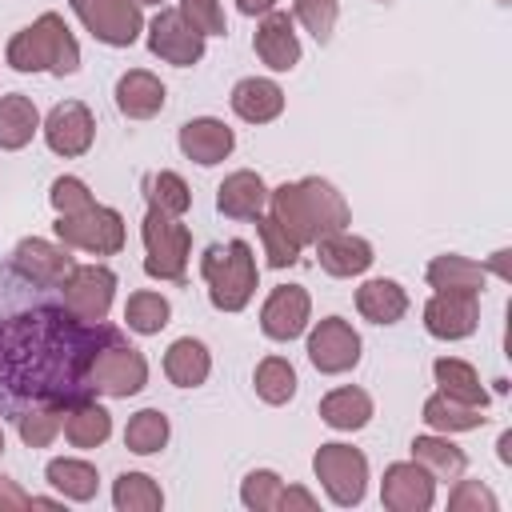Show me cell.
<instances>
[{
	"label": "cell",
	"mask_w": 512,
	"mask_h": 512,
	"mask_svg": "<svg viewBox=\"0 0 512 512\" xmlns=\"http://www.w3.org/2000/svg\"><path fill=\"white\" fill-rule=\"evenodd\" d=\"M140 4H160V0H140Z\"/></svg>",
	"instance_id": "cell-52"
},
{
	"label": "cell",
	"mask_w": 512,
	"mask_h": 512,
	"mask_svg": "<svg viewBox=\"0 0 512 512\" xmlns=\"http://www.w3.org/2000/svg\"><path fill=\"white\" fill-rule=\"evenodd\" d=\"M0 452H4V428H0Z\"/></svg>",
	"instance_id": "cell-51"
},
{
	"label": "cell",
	"mask_w": 512,
	"mask_h": 512,
	"mask_svg": "<svg viewBox=\"0 0 512 512\" xmlns=\"http://www.w3.org/2000/svg\"><path fill=\"white\" fill-rule=\"evenodd\" d=\"M412 460L420 468H428L432 480H460L464 468H468L464 452L452 440H440V436H416L412 440Z\"/></svg>",
	"instance_id": "cell-30"
},
{
	"label": "cell",
	"mask_w": 512,
	"mask_h": 512,
	"mask_svg": "<svg viewBox=\"0 0 512 512\" xmlns=\"http://www.w3.org/2000/svg\"><path fill=\"white\" fill-rule=\"evenodd\" d=\"M112 432V416L88 396V400H76L64 408V436L72 448H100Z\"/></svg>",
	"instance_id": "cell-25"
},
{
	"label": "cell",
	"mask_w": 512,
	"mask_h": 512,
	"mask_svg": "<svg viewBox=\"0 0 512 512\" xmlns=\"http://www.w3.org/2000/svg\"><path fill=\"white\" fill-rule=\"evenodd\" d=\"M264 204H268V188H264V180H260L256 172H248V168L224 176V184L216 188V208H220L224 216H232V220H256V216L264 212Z\"/></svg>",
	"instance_id": "cell-21"
},
{
	"label": "cell",
	"mask_w": 512,
	"mask_h": 512,
	"mask_svg": "<svg viewBox=\"0 0 512 512\" xmlns=\"http://www.w3.org/2000/svg\"><path fill=\"white\" fill-rule=\"evenodd\" d=\"M112 504H116L120 512H156V508H164V492H160V484H156L152 476H144V472H124V476H116Z\"/></svg>",
	"instance_id": "cell-34"
},
{
	"label": "cell",
	"mask_w": 512,
	"mask_h": 512,
	"mask_svg": "<svg viewBox=\"0 0 512 512\" xmlns=\"http://www.w3.org/2000/svg\"><path fill=\"white\" fill-rule=\"evenodd\" d=\"M268 204H272V220L304 248V244H316L320 236H332L340 232L352 212L344 204V196L320 180V176H304L296 184H280L276 192H268Z\"/></svg>",
	"instance_id": "cell-2"
},
{
	"label": "cell",
	"mask_w": 512,
	"mask_h": 512,
	"mask_svg": "<svg viewBox=\"0 0 512 512\" xmlns=\"http://www.w3.org/2000/svg\"><path fill=\"white\" fill-rule=\"evenodd\" d=\"M292 508L312 512V508H316L312 492H304V488H284V492H280V508H276V512H292Z\"/></svg>",
	"instance_id": "cell-47"
},
{
	"label": "cell",
	"mask_w": 512,
	"mask_h": 512,
	"mask_svg": "<svg viewBox=\"0 0 512 512\" xmlns=\"http://www.w3.org/2000/svg\"><path fill=\"white\" fill-rule=\"evenodd\" d=\"M144 188H148V204L168 216H184L192 208V192L176 172H156V176H148Z\"/></svg>",
	"instance_id": "cell-39"
},
{
	"label": "cell",
	"mask_w": 512,
	"mask_h": 512,
	"mask_svg": "<svg viewBox=\"0 0 512 512\" xmlns=\"http://www.w3.org/2000/svg\"><path fill=\"white\" fill-rule=\"evenodd\" d=\"M280 108H284V92L272 80L248 76V80H240L232 88V112L240 120H248V124H268V120L280 116Z\"/></svg>",
	"instance_id": "cell-23"
},
{
	"label": "cell",
	"mask_w": 512,
	"mask_h": 512,
	"mask_svg": "<svg viewBox=\"0 0 512 512\" xmlns=\"http://www.w3.org/2000/svg\"><path fill=\"white\" fill-rule=\"evenodd\" d=\"M316 256H320V268L328 276H360L376 256H372V244L364 236H352V232H332V236H320L316 240Z\"/></svg>",
	"instance_id": "cell-19"
},
{
	"label": "cell",
	"mask_w": 512,
	"mask_h": 512,
	"mask_svg": "<svg viewBox=\"0 0 512 512\" xmlns=\"http://www.w3.org/2000/svg\"><path fill=\"white\" fill-rule=\"evenodd\" d=\"M256 56L272 68V72H288L300 60V40L292 32L288 12H264L260 28H256Z\"/></svg>",
	"instance_id": "cell-18"
},
{
	"label": "cell",
	"mask_w": 512,
	"mask_h": 512,
	"mask_svg": "<svg viewBox=\"0 0 512 512\" xmlns=\"http://www.w3.org/2000/svg\"><path fill=\"white\" fill-rule=\"evenodd\" d=\"M432 496H436V480L416 460H400V464L384 468V480H380L384 508H392V512H424V508H432Z\"/></svg>",
	"instance_id": "cell-14"
},
{
	"label": "cell",
	"mask_w": 512,
	"mask_h": 512,
	"mask_svg": "<svg viewBox=\"0 0 512 512\" xmlns=\"http://www.w3.org/2000/svg\"><path fill=\"white\" fill-rule=\"evenodd\" d=\"M308 360L320 372H328V376L356 368V360H360V336H356V328L348 320H340V316L320 320L312 328V336H308Z\"/></svg>",
	"instance_id": "cell-13"
},
{
	"label": "cell",
	"mask_w": 512,
	"mask_h": 512,
	"mask_svg": "<svg viewBox=\"0 0 512 512\" xmlns=\"http://www.w3.org/2000/svg\"><path fill=\"white\" fill-rule=\"evenodd\" d=\"M12 268H16L24 280L40 284V288H60V284L72 276L76 260H72L68 244H52V240L28 236V240L16 244V252H12Z\"/></svg>",
	"instance_id": "cell-12"
},
{
	"label": "cell",
	"mask_w": 512,
	"mask_h": 512,
	"mask_svg": "<svg viewBox=\"0 0 512 512\" xmlns=\"http://www.w3.org/2000/svg\"><path fill=\"white\" fill-rule=\"evenodd\" d=\"M60 296H64V304H68L80 320L100 324V320L108 316V308H112L116 276H112V268H104V264H76L72 276L60 284Z\"/></svg>",
	"instance_id": "cell-10"
},
{
	"label": "cell",
	"mask_w": 512,
	"mask_h": 512,
	"mask_svg": "<svg viewBox=\"0 0 512 512\" xmlns=\"http://www.w3.org/2000/svg\"><path fill=\"white\" fill-rule=\"evenodd\" d=\"M256 396L268 404H288L296 396V368L280 356H268L256 364Z\"/></svg>",
	"instance_id": "cell-38"
},
{
	"label": "cell",
	"mask_w": 512,
	"mask_h": 512,
	"mask_svg": "<svg viewBox=\"0 0 512 512\" xmlns=\"http://www.w3.org/2000/svg\"><path fill=\"white\" fill-rule=\"evenodd\" d=\"M144 272L148 276H156V280H172V284H180L184 280V272H188V252H192V232L176 220V216H168V212H160V208H152L148 204V216H144Z\"/></svg>",
	"instance_id": "cell-5"
},
{
	"label": "cell",
	"mask_w": 512,
	"mask_h": 512,
	"mask_svg": "<svg viewBox=\"0 0 512 512\" xmlns=\"http://www.w3.org/2000/svg\"><path fill=\"white\" fill-rule=\"evenodd\" d=\"M200 276L220 312H240L256 292V256L244 240L212 244L200 256Z\"/></svg>",
	"instance_id": "cell-4"
},
{
	"label": "cell",
	"mask_w": 512,
	"mask_h": 512,
	"mask_svg": "<svg viewBox=\"0 0 512 512\" xmlns=\"http://www.w3.org/2000/svg\"><path fill=\"white\" fill-rule=\"evenodd\" d=\"M164 372H168V380H172L176 388H196V384L208 380L212 356H208V348H204L200 340L184 336V340H176V344L164 352Z\"/></svg>",
	"instance_id": "cell-27"
},
{
	"label": "cell",
	"mask_w": 512,
	"mask_h": 512,
	"mask_svg": "<svg viewBox=\"0 0 512 512\" xmlns=\"http://www.w3.org/2000/svg\"><path fill=\"white\" fill-rule=\"evenodd\" d=\"M496 448H500V460H504V464H508V460H512V432H504V436H500V444H496Z\"/></svg>",
	"instance_id": "cell-50"
},
{
	"label": "cell",
	"mask_w": 512,
	"mask_h": 512,
	"mask_svg": "<svg viewBox=\"0 0 512 512\" xmlns=\"http://www.w3.org/2000/svg\"><path fill=\"white\" fill-rule=\"evenodd\" d=\"M52 228H56L60 244L92 252V256H112V252L124 248V216L116 208H104V204H92L84 212L60 216Z\"/></svg>",
	"instance_id": "cell-6"
},
{
	"label": "cell",
	"mask_w": 512,
	"mask_h": 512,
	"mask_svg": "<svg viewBox=\"0 0 512 512\" xmlns=\"http://www.w3.org/2000/svg\"><path fill=\"white\" fill-rule=\"evenodd\" d=\"M356 308L364 320L372 324H396L404 312H408V292L396 284V280H368L356 288Z\"/></svg>",
	"instance_id": "cell-24"
},
{
	"label": "cell",
	"mask_w": 512,
	"mask_h": 512,
	"mask_svg": "<svg viewBox=\"0 0 512 512\" xmlns=\"http://www.w3.org/2000/svg\"><path fill=\"white\" fill-rule=\"evenodd\" d=\"M484 276H488L484 264H476V260H468V256H456V252L436 256V260L428 264V284H432L436 292H468V296H476V292L484 288Z\"/></svg>",
	"instance_id": "cell-26"
},
{
	"label": "cell",
	"mask_w": 512,
	"mask_h": 512,
	"mask_svg": "<svg viewBox=\"0 0 512 512\" xmlns=\"http://www.w3.org/2000/svg\"><path fill=\"white\" fill-rule=\"evenodd\" d=\"M480 324V304L468 292H436L424 304V328L440 340H464Z\"/></svg>",
	"instance_id": "cell-16"
},
{
	"label": "cell",
	"mask_w": 512,
	"mask_h": 512,
	"mask_svg": "<svg viewBox=\"0 0 512 512\" xmlns=\"http://www.w3.org/2000/svg\"><path fill=\"white\" fill-rule=\"evenodd\" d=\"M316 480L324 484V492L336 504H360L364 500V484H368V460L360 448L352 444H320L312 456Z\"/></svg>",
	"instance_id": "cell-7"
},
{
	"label": "cell",
	"mask_w": 512,
	"mask_h": 512,
	"mask_svg": "<svg viewBox=\"0 0 512 512\" xmlns=\"http://www.w3.org/2000/svg\"><path fill=\"white\" fill-rule=\"evenodd\" d=\"M72 12L96 40H104L112 48H128L144 24L140 0H72Z\"/></svg>",
	"instance_id": "cell-9"
},
{
	"label": "cell",
	"mask_w": 512,
	"mask_h": 512,
	"mask_svg": "<svg viewBox=\"0 0 512 512\" xmlns=\"http://www.w3.org/2000/svg\"><path fill=\"white\" fill-rule=\"evenodd\" d=\"M280 492H284V480L268 468H256L244 476V488H240V500L252 508V512H276L280 508Z\"/></svg>",
	"instance_id": "cell-40"
},
{
	"label": "cell",
	"mask_w": 512,
	"mask_h": 512,
	"mask_svg": "<svg viewBox=\"0 0 512 512\" xmlns=\"http://www.w3.org/2000/svg\"><path fill=\"white\" fill-rule=\"evenodd\" d=\"M424 424L436 428V432H472V428L484 424V408L436 392V396L424 400Z\"/></svg>",
	"instance_id": "cell-31"
},
{
	"label": "cell",
	"mask_w": 512,
	"mask_h": 512,
	"mask_svg": "<svg viewBox=\"0 0 512 512\" xmlns=\"http://www.w3.org/2000/svg\"><path fill=\"white\" fill-rule=\"evenodd\" d=\"M236 136L224 120H212V116H200V120H188L180 128V148L188 160L196 164H220L228 152H232Z\"/></svg>",
	"instance_id": "cell-20"
},
{
	"label": "cell",
	"mask_w": 512,
	"mask_h": 512,
	"mask_svg": "<svg viewBox=\"0 0 512 512\" xmlns=\"http://www.w3.org/2000/svg\"><path fill=\"white\" fill-rule=\"evenodd\" d=\"M372 416V396L364 388H336L320 400V420L328 428H340V432H356L364 428Z\"/></svg>",
	"instance_id": "cell-28"
},
{
	"label": "cell",
	"mask_w": 512,
	"mask_h": 512,
	"mask_svg": "<svg viewBox=\"0 0 512 512\" xmlns=\"http://www.w3.org/2000/svg\"><path fill=\"white\" fill-rule=\"evenodd\" d=\"M92 136H96V120L80 100L56 104L44 120V140L56 156H84L92 148Z\"/></svg>",
	"instance_id": "cell-15"
},
{
	"label": "cell",
	"mask_w": 512,
	"mask_h": 512,
	"mask_svg": "<svg viewBox=\"0 0 512 512\" xmlns=\"http://www.w3.org/2000/svg\"><path fill=\"white\" fill-rule=\"evenodd\" d=\"M88 380L104 396H136L148 384V360L132 344L116 340V344L96 352V360L88 368Z\"/></svg>",
	"instance_id": "cell-8"
},
{
	"label": "cell",
	"mask_w": 512,
	"mask_h": 512,
	"mask_svg": "<svg viewBox=\"0 0 512 512\" xmlns=\"http://www.w3.org/2000/svg\"><path fill=\"white\" fill-rule=\"evenodd\" d=\"M24 508H32V496L16 480L0 476V512H24Z\"/></svg>",
	"instance_id": "cell-46"
},
{
	"label": "cell",
	"mask_w": 512,
	"mask_h": 512,
	"mask_svg": "<svg viewBox=\"0 0 512 512\" xmlns=\"http://www.w3.org/2000/svg\"><path fill=\"white\" fill-rule=\"evenodd\" d=\"M308 312H312L308 292L300 284H280L260 308V328L272 340H296L308 328Z\"/></svg>",
	"instance_id": "cell-17"
},
{
	"label": "cell",
	"mask_w": 512,
	"mask_h": 512,
	"mask_svg": "<svg viewBox=\"0 0 512 512\" xmlns=\"http://www.w3.org/2000/svg\"><path fill=\"white\" fill-rule=\"evenodd\" d=\"M148 48H152V56H160L176 68H188L204 56V36L184 20L180 8H160V16L148 24Z\"/></svg>",
	"instance_id": "cell-11"
},
{
	"label": "cell",
	"mask_w": 512,
	"mask_h": 512,
	"mask_svg": "<svg viewBox=\"0 0 512 512\" xmlns=\"http://www.w3.org/2000/svg\"><path fill=\"white\" fill-rule=\"evenodd\" d=\"M8 64L16 72H52V76H72L80 68V44L68 32V24L56 12H44L28 28H20L8 40Z\"/></svg>",
	"instance_id": "cell-3"
},
{
	"label": "cell",
	"mask_w": 512,
	"mask_h": 512,
	"mask_svg": "<svg viewBox=\"0 0 512 512\" xmlns=\"http://www.w3.org/2000/svg\"><path fill=\"white\" fill-rule=\"evenodd\" d=\"M432 372H436V384H440V392H444V396L464 400V404H476V408H484V404H488V392H484L480 376L472 372V364L452 360V356H440V360L432 364Z\"/></svg>",
	"instance_id": "cell-32"
},
{
	"label": "cell",
	"mask_w": 512,
	"mask_h": 512,
	"mask_svg": "<svg viewBox=\"0 0 512 512\" xmlns=\"http://www.w3.org/2000/svg\"><path fill=\"white\" fill-rule=\"evenodd\" d=\"M16 268L4 284V312H0V412H24L32 404H76L88 400L96 388L88 368L100 348L124 340L116 328L80 320L64 296L60 300H24L12 304Z\"/></svg>",
	"instance_id": "cell-1"
},
{
	"label": "cell",
	"mask_w": 512,
	"mask_h": 512,
	"mask_svg": "<svg viewBox=\"0 0 512 512\" xmlns=\"http://www.w3.org/2000/svg\"><path fill=\"white\" fill-rule=\"evenodd\" d=\"M40 128V112L24 92L0 96V148H24Z\"/></svg>",
	"instance_id": "cell-29"
},
{
	"label": "cell",
	"mask_w": 512,
	"mask_h": 512,
	"mask_svg": "<svg viewBox=\"0 0 512 512\" xmlns=\"http://www.w3.org/2000/svg\"><path fill=\"white\" fill-rule=\"evenodd\" d=\"M488 268H492V272H500V276H508V252H496Z\"/></svg>",
	"instance_id": "cell-49"
},
{
	"label": "cell",
	"mask_w": 512,
	"mask_h": 512,
	"mask_svg": "<svg viewBox=\"0 0 512 512\" xmlns=\"http://www.w3.org/2000/svg\"><path fill=\"white\" fill-rule=\"evenodd\" d=\"M452 512H496V496L480 484V480H460L448 496Z\"/></svg>",
	"instance_id": "cell-45"
},
{
	"label": "cell",
	"mask_w": 512,
	"mask_h": 512,
	"mask_svg": "<svg viewBox=\"0 0 512 512\" xmlns=\"http://www.w3.org/2000/svg\"><path fill=\"white\" fill-rule=\"evenodd\" d=\"M180 12H184V20H188L200 36H224V32H228L224 12H220L216 0H180Z\"/></svg>",
	"instance_id": "cell-44"
},
{
	"label": "cell",
	"mask_w": 512,
	"mask_h": 512,
	"mask_svg": "<svg viewBox=\"0 0 512 512\" xmlns=\"http://www.w3.org/2000/svg\"><path fill=\"white\" fill-rule=\"evenodd\" d=\"M272 4H276V0H236V8H240L244 16H264V12H272Z\"/></svg>",
	"instance_id": "cell-48"
},
{
	"label": "cell",
	"mask_w": 512,
	"mask_h": 512,
	"mask_svg": "<svg viewBox=\"0 0 512 512\" xmlns=\"http://www.w3.org/2000/svg\"><path fill=\"white\" fill-rule=\"evenodd\" d=\"M116 108L128 116V120H148L164 108V84L144 72V68H132L116 80Z\"/></svg>",
	"instance_id": "cell-22"
},
{
	"label": "cell",
	"mask_w": 512,
	"mask_h": 512,
	"mask_svg": "<svg viewBox=\"0 0 512 512\" xmlns=\"http://www.w3.org/2000/svg\"><path fill=\"white\" fill-rule=\"evenodd\" d=\"M48 200H52V208H56L60 216H72V212H84V208L96 204L92 192H88V184L76 180V176H60V180H52Z\"/></svg>",
	"instance_id": "cell-42"
},
{
	"label": "cell",
	"mask_w": 512,
	"mask_h": 512,
	"mask_svg": "<svg viewBox=\"0 0 512 512\" xmlns=\"http://www.w3.org/2000/svg\"><path fill=\"white\" fill-rule=\"evenodd\" d=\"M292 4H296L300 24L324 44L332 36V28H336V0H292Z\"/></svg>",
	"instance_id": "cell-43"
},
{
	"label": "cell",
	"mask_w": 512,
	"mask_h": 512,
	"mask_svg": "<svg viewBox=\"0 0 512 512\" xmlns=\"http://www.w3.org/2000/svg\"><path fill=\"white\" fill-rule=\"evenodd\" d=\"M16 428H20V440L28 448H48L56 440V432L64 428V408L60 404H32L16 416Z\"/></svg>",
	"instance_id": "cell-35"
},
{
	"label": "cell",
	"mask_w": 512,
	"mask_h": 512,
	"mask_svg": "<svg viewBox=\"0 0 512 512\" xmlns=\"http://www.w3.org/2000/svg\"><path fill=\"white\" fill-rule=\"evenodd\" d=\"M256 228H260V240H264V256L272 268H288L300 260V244L272 220V216H256Z\"/></svg>",
	"instance_id": "cell-41"
},
{
	"label": "cell",
	"mask_w": 512,
	"mask_h": 512,
	"mask_svg": "<svg viewBox=\"0 0 512 512\" xmlns=\"http://www.w3.org/2000/svg\"><path fill=\"white\" fill-rule=\"evenodd\" d=\"M44 476H48V484L56 492H64V500H92L96 484H100V476H96V468L88 460H68V456L52 460Z\"/></svg>",
	"instance_id": "cell-33"
},
{
	"label": "cell",
	"mask_w": 512,
	"mask_h": 512,
	"mask_svg": "<svg viewBox=\"0 0 512 512\" xmlns=\"http://www.w3.org/2000/svg\"><path fill=\"white\" fill-rule=\"evenodd\" d=\"M164 444H168V416H164V412L144 408V412H136V416L128 420V428H124V448H128V452L152 456V452H160Z\"/></svg>",
	"instance_id": "cell-36"
},
{
	"label": "cell",
	"mask_w": 512,
	"mask_h": 512,
	"mask_svg": "<svg viewBox=\"0 0 512 512\" xmlns=\"http://www.w3.org/2000/svg\"><path fill=\"white\" fill-rule=\"evenodd\" d=\"M168 316H172V308H168V300L160 292H132L128 304H124V320L140 336H156L168 324Z\"/></svg>",
	"instance_id": "cell-37"
}]
</instances>
